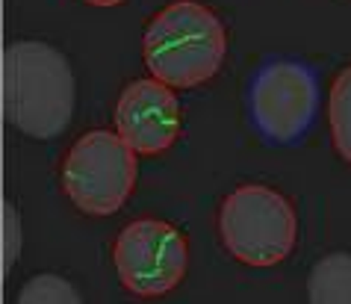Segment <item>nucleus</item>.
<instances>
[{"instance_id": "nucleus-1", "label": "nucleus", "mask_w": 351, "mask_h": 304, "mask_svg": "<svg viewBox=\"0 0 351 304\" xmlns=\"http://www.w3.org/2000/svg\"><path fill=\"white\" fill-rule=\"evenodd\" d=\"M0 104L15 130L33 139H56L77 104L71 65L47 42H12L0 62Z\"/></svg>"}, {"instance_id": "nucleus-2", "label": "nucleus", "mask_w": 351, "mask_h": 304, "mask_svg": "<svg viewBox=\"0 0 351 304\" xmlns=\"http://www.w3.org/2000/svg\"><path fill=\"white\" fill-rule=\"evenodd\" d=\"M148 71L171 89L213 80L228 54L224 24L198 0H174L154 15L142 38Z\"/></svg>"}, {"instance_id": "nucleus-3", "label": "nucleus", "mask_w": 351, "mask_h": 304, "mask_svg": "<svg viewBox=\"0 0 351 304\" xmlns=\"http://www.w3.org/2000/svg\"><path fill=\"white\" fill-rule=\"evenodd\" d=\"M219 233L230 257L254 269H269L284 263L295 248L298 219L280 192L248 183L224 198Z\"/></svg>"}, {"instance_id": "nucleus-4", "label": "nucleus", "mask_w": 351, "mask_h": 304, "mask_svg": "<svg viewBox=\"0 0 351 304\" xmlns=\"http://www.w3.org/2000/svg\"><path fill=\"white\" fill-rule=\"evenodd\" d=\"M136 154L119 133L89 130L77 139L62 163V189L77 210L112 215L124 207L136 186Z\"/></svg>"}, {"instance_id": "nucleus-5", "label": "nucleus", "mask_w": 351, "mask_h": 304, "mask_svg": "<svg viewBox=\"0 0 351 304\" xmlns=\"http://www.w3.org/2000/svg\"><path fill=\"white\" fill-rule=\"evenodd\" d=\"M112 260L119 281L133 296L157 299L183 281L189 266V242L169 222L136 219L119 233Z\"/></svg>"}, {"instance_id": "nucleus-6", "label": "nucleus", "mask_w": 351, "mask_h": 304, "mask_svg": "<svg viewBox=\"0 0 351 304\" xmlns=\"http://www.w3.org/2000/svg\"><path fill=\"white\" fill-rule=\"evenodd\" d=\"M251 119L275 145L295 142L319 110V80L307 65L292 60L269 62L251 83Z\"/></svg>"}, {"instance_id": "nucleus-7", "label": "nucleus", "mask_w": 351, "mask_h": 304, "mask_svg": "<svg viewBox=\"0 0 351 304\" xmlns=\"http://www.w3.org/2000/svg\"><path fill=\"white\" fill-rule=\"evenodd\" d=\"M115 133L139 156L169 151L180 136V104L174 89L157 77L133 80L115 104Z\"/></svg>"}, {"instance_id": "nucleus-8", "label": "nucleus", "mask_w": 351, "mask_h": 304, "mask_svg": "<svg viewBox=\"0 0 351 304\" xmlns=\"http://www.w3.org/2000/svg\"><path fill=\"white\" fill-rule=\"evenodd\" d=\"M307 296L313 304H351V254L322 257L310 272Z\"/></svg>"}, {"instance_id": "nucleus-9", "label": "nucleus", "mask_w": 351, "mask_h": 304, "mask_svg": "<svg viewBox=\"0 0 351 304\" xmlns=\"http://www.w3.org/2000/svg\"><path fill=\"white\" fill-rule=\"evenodd\" d=\"M328 119H330L334 148L339 151V156H343L346 163H351V65L337 77L334 89H330Z\"/></svg>"}, {"instance_id": "nucleus-10", "label": "nucleus", "mask_w": 351, "mask_h": 304, "mask_svg": "<svg viewBox=\"0 0 351 304\" xmlns=\"http://www.w3.org/2000/svg\"><path fill=\"white\" fill-rule=\"evenodd\" d=\"M18 301L21 304H77L80 292L74 290V283H68L60 274L42 272L33 281L24 283L21 292H18Z\"/></svg>"}, {"instance_id": "nucleus-11", "label": "nucleus", "mask_w": 351, "mask_h": 304, "mask_svg": "<svg viewBox=\"0 0 351 304\" xmlns=\"http://www.w3.org/2000/svg\"><path fill=\"white\" fill-rule=\"evenodd\" d=\"M0 242H3V257H0V266H3V274L12 272L18 251H21V219H18V210L12 201H3V210H0Z\"/></svg>"}, {"instance_id": "nucleus-12", "label": "nucleus", "mask_w": 351, "mask_h": 304, "mask_svg": "<svg viewBox=\"0 0 351 304\" xmlns=\"http://www.w3.org/2000/svg\"><path fill=\"white\" fill-rule=\"evenodd\" d=\"M89 6H101V9H110V6H121L124 0H86Z\"/></svg>"}]
</instances>
